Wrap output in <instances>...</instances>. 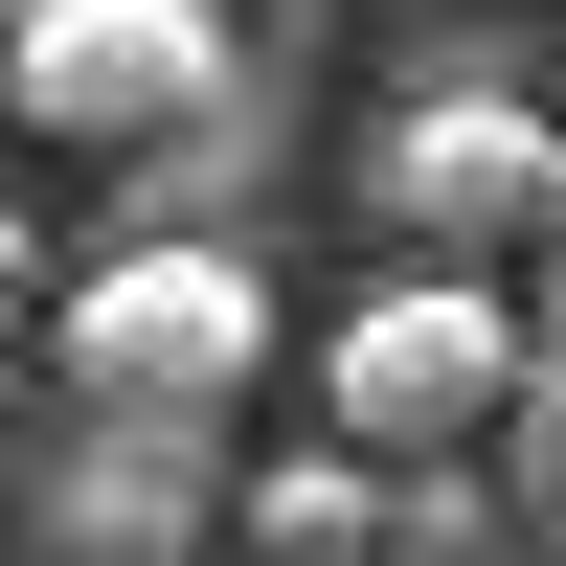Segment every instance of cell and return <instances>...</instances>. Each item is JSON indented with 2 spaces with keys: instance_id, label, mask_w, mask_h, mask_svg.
I'll return each mask as SVG.
<instances>
[{
  "instance_id": "cell-1",
  "label": "cell",
  "mask_w": 566,
  "mask_h": 566,
  "mask_svg": "<svg viewBox=\"0 0 566 566\" xmlns=\"http://www.w3.org/2000/svg\"><path fill=\"white\" fill-rule=\"evenodd\" d=\"M522 363H544V317L499 295V272H363L340 317H317V431H363L386 476H453V453L522 408Z\"/></svg>"
},
{
  "instance_id": "cell-2",
  "label": "cell",
  "mask_w": 566,
  "mask_h": 566,
  "mask_svg": "<svg viewBox=\"0 0 566 566\" xmlns=\"http://www.w3.org/2000/svg\"><path fill=\"white\" fill-rule=\"evenodd\" d=\"M250 363H272V272L205 250V227H136V250L69 295V408H205L227 431Z\"/></svg>"
},
{
  "instance_id": "cell-3",
  "label": "cell",
  "mask_w": 566,
  "mask_h": 566,
  "mask_svg": "<svg viewBox=\"0 0 566 566\" xmlns=\"http://www.w3.org/2000/svg\"><path fill=\"white\" fill-rule=\"evenodd\" d=\"M0 114L45 159H159L181 114H227V0H23Z\"/></svg>"
},
{
  "instance_id": "cell-4",
  "label": "cell",
  "mask_w": 566,
  "mask_h": 566,
  "mask_svg": "<svg viewBox=\"0 0 566 566\" xmlns=\"http://www.w3.org/2000/svg\"><path fill=\"white\" fill-rule=\"evenodd\" d=\"M544 181H566V136L522 91H386V136H363V250L499 272V250H544Z\"/></svg>"
},
{
  "instance_id": "cell-5",
  "label": "cell",
  "mask_w": 566,
  "mask_h": 566,
  "mask_svg": "<svg viewBox=\"0 0 566 566\" xmlns=\"http://www.w3.org/2000/svg\"><path fill=\"white\" fill-rule=\"evenodd\" d=\"M227 522H250V476H227L205 408H91L69 499H45V544H69V566H181V544H227Z\"/></svg>"
},
{
  "instance_id": "cell-6",
  "label": "cell",
  "mask_w": 566,
  "mask_h": 566,
  "mask_svg": "<svg viewBox=\"0 0 566 566\" xmlns=\"http://www.w3.org/2000/svg\"><path fill=\"white\" fill-rule=\"evenodd\" d=\"M386 522H408V476H386L363 431H317V453H272V476H250V522H227V544H250V566H386Z\"/></svg>"
},
{
  "instance_id": "cell-7",
  "label": "cell",
  "mask_w": 566,
  "mask_h": 566,
  "mask_svg": "<svg viewBox=\"0 0 566 566\" xmlns=\"http://www.w3.org/2000/svg\"><path fill=\"white\" fill-rule=\"evenodd\" d=\"M499 453H522V522H566V340L522 363V408H499Z\"/></svg>"
},
{
  "instance_id": "cell-8",
  "label": "cell",
  "mask_w": 566,
  "mask_h": 566,
  "mask_svg": "<svg viewBox=\"0 0 566 566\" xmlns=\"http://www.w3.org/2000/svg\"><path fill=\"white\" fill-rule=\"evenodd\" d=\"M522 272H544V340H566V181H544V250H522Z\"/></svg>"
},
{
  "instance_id": "cell-9",
  "label": "cell",
  "mask_w": 566,
  "mask_h": 566,
  "mask_svg": "<svg viewBox=\"0 0 566 566\" xmlns=\"http://www.w3.org/2000/svg\"><path fill=\"white\" fill-rule=\"evenodd\" d=\"M0 317H23V227H0Z\"/></svg>"
},
{
  "instance_id": "cell-10",
  "label": "cell",
  "mask_w": 566,
  "mask_h": 566,
  "mask_svg": "<svg viewBox=\"0 0 566 566\" xmlns=\"http://www.w3.org/2000/svg\"><path fill=\"white\" fill-rule=\"evenodd\" d=\"M0 69H23V0H0Z\"/></svg>"
}]
</instances>
